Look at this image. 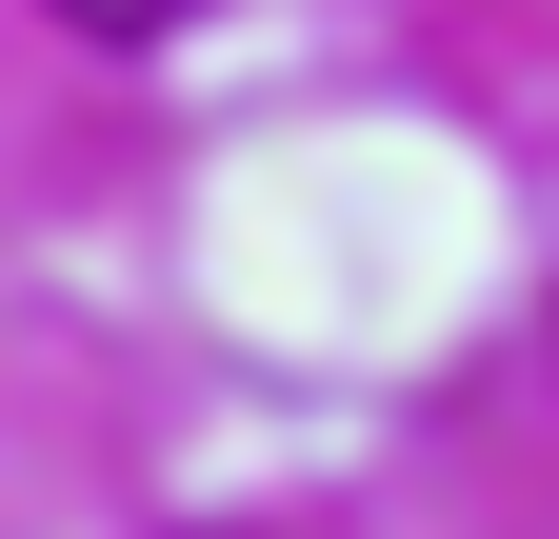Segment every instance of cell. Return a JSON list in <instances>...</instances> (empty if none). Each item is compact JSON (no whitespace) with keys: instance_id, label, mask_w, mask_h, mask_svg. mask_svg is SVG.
I'll return each instance as SVG.
<instances>
[{"instance_id":"1","label":"cell","mask_w":559,"mask_h":539,"mask_svg":"<svg viewBox=\"0 0 559 539\" xmlns=\"http://www.w3.org/2000/svg\"><path fill=\"white\" fill-rule=\"evenodd\" d=\"M60 40H160V21H200V0H40Z\"/></svg>"}]
</instances>
